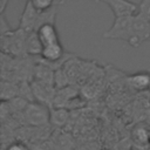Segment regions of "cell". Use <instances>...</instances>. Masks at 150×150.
Instances as JSON below:
<instances>
[{
    "label": "cell",
    "instance_id": "obj_4",
    "mask_svg": "<svg viewBox=\"0 0 150 150\" xmlns=\"http://www.w3.org/2000/svg\"><path fill=\"white\" fill-rule=\"evenodd\" d=\"M104 4L111 9L115 18L134 16L138 13V5L129 0H105Z\"/></svg>",
    "mask_w": 150,
    "mask_h": 150
},
{
    "label": "cell",
    "instance_id": "obj_6",
    "mask_svg": "<svg viewBox=\"0 0 150 150\" xmlns=\"http://www.w3.org/2000/svg\"><path fill=\"white\" fill-rule=\"evenodd\" d=\"M36 34H38L39 40L41 41V43H42L43 47L45 46H48V45H53V43L60 42L57 29H56L55 25H53V23L42 25L36 30Z\"/></svg>",
    "mask_w": 150,
    "mask_h": 150
},
{
    "label": "cell",
    "instance_id": "obj_9",
    "mask_svg": "<svg viewBox=\"0 0 150 150\" xmlns=\"http://www.w3.org/2000/svg\"><path fill=\"white\" fill-rule=\"evenodd\" d=\"M42 48H43V46H42L41 41L39 40L36 32L28 33L27 38H26V55L30 56V57L40 56Z\"/></svg>",
    "mask_w": 150,
    "mask_h": 150
},
{
    "label": "cell",
    "instance_id": "obj_7",
    "mask_svg": "<svg viewBox=\"0 0 150 150\" xmlns=\"http://www.w3.org/2000/svg\"><path fill=\"white\" fill-rule=\"evenodd\" d=\"M131 141L135 146L146 149L150 145V131L144 124H137L131 131Z\"/></svg>",
    "mask_w": 150,
    "mask_h": 150
},
{
    "label": "cell",
    "instance_id": "obj_1",
    "mask_svg": "<svg viewBox=\"0 0 150 150\" xmlns=\"http://www.w3.org/2000/svg\"><path fill=\"white\" fill-rule=\"evenodd\" d=\"M23 120L27 125L43 127L50 123V108L40 102H29L23 111Z\"/></svg>",
    "mask_w": 150,
    "mask_h": 150
},
{
    "label": "cell",
    "instance_id": "obj_13",
    "mask_svg": "<svg viewBox=\"0 0 150 150\" xmlns=\"http://www.w3.org/2000/svg\"><path fill=\"white\" fill-rule=\"evenodd\" d=\"M2 150H32V146L20 139H13L7 144L2 145Z\"/></svg>",
    "mask_w": 150,
    "mask_h": 150
},
{
    "label": "cell",
    "instance_id": "obj_17",
    "mask_svg": "<svg viewBox=\"0 0 150 150\" xmlns=\"http://www.w3.org/2000/svg\"><path fill=\"white\" fill-rule=\"evenodd\" d=\"M8 2H9V0H0V13L1 14H5V11H6Z\"/></svg>",
    "mask_w": 150,
    "mask_h": 150
},
{
    "label": "cell",
    "instance_id": "obj_18",
    "mask_svg": "<svg viewBox=\"0 0 150 150\" xmlns=\"http://www.w3.org/2000/svg\"><path fill=\"white\" fill-rule=\"evenodd\" d=\"M94 1H95V2H104L105 0H94Z\"/></svg>",
    "mask_w": 150,
    "mask_h": 150
},
{
    "label": "cell",
    "instance_id": "obj_8",
    "mask_svg": "<svg viewBox=\"0 0 150 150\" xmlns=\"http://www.w3.org/2000/svg\"><path fill=\"white\" fill-rule=\"evenodd\" d=\"M128 84L135 91H144L148 90L150 84V73L148 71H137L128 76Z\"/></svg>",
    "mask_w": 150,
    "mask_h": 150
},
{
    "label": "cell",
    "instance_id": "obj_15",
    "mask_svg": "<svg viewBox=\"0 0 150 150\" xmlns=\"http://www.w3.org/2000/svg\"><path fill=\"white\" fill-rule=\"evenodd\" d=\"M138 14L150 20V0H141L138 4Z\"/></svg>",
    "mask_w": 150,
    "mask_h": 150
},
{
    "label": "cell",
    "instance_id": "obj_12",
    "mask_svg": "<svg viewBox=\"0 0 150 150\" xmlns=\"http://www.w3.org/2000/svg\"><path fill=\"white\" fill-rule=\"evenodd\" d=\"M56 8L53 7L48 11H45V12H40L39 13V18H38V22H36V27H35V32L42 26V25H46V23H53L55 25V19H56Z\"/></svg>",
    "mask_w": 150,
    "mask_h": 150
},
{
    "label": "cell",
    "instance_id": "obj_20",
    "mask_svg": "<svg viewBox=\"0 0 150 150\" xmlns=\"http://www.w3.org/2000/svg\"><path fill=\"white\" fill-rule=\"evenodd\" d=\"M32 150H36V149H35V148H34V146H32Z\"/></svg>",
    "mask_w": 150,
    "mask_h": 150
},
{
    "label": "cell",
    "instance_id": "obj_14",
    "mask_svg": "<svg viewBox=\"0 0 150 150\" xmlns=\"http://www.w3.org/2000/svg\"><path fill=\"white\" fill-rule=\"evenodd\" d=\"M34 8L39 12H45L48 11L53 7H55V1L54 0H29Z\"/></svg>",
    "mask_w": 150,
    "mask_h": 150
},
{
    "label": "cell",
    "instance_id": "obj_2",
    "mask_svg": "<svg viewBox=\"0 0 150 150\" xmlns=\"http://www.w3.org/2000/svg\"><path fill=\"white\" fill-rule=\"evenodd\" d=\"M132 20L134 16L115 18L111 27L103 33V38L109 40L125 41L129 43L132 35Z\"/></svg>",
    "mask_w": 150,
    "mask_h": 150
},
{
    "label": "cell",
    "instance_id": "obj_10",
    "mask_svg": "<svg viewBox=\"0 0 150 150\" xmlns=\"http://www.w3.org/2000/svg\"><path fill=\"white\" fill-rule=\"evenodd\" d=\"M69 120V110L66 108L50 109V124L56 128L63 127Z\"/></svg>",
    "mask_w": 150,
    "mask_h": 150
},
{
    "label": "cell",
    "instance_id": "obj_5",
    "mask_svg": "<svg viewBox=\"0 0 150 150\" xmlns=\"http://www.w3.org/2000/svg\"><path fill=\"white\" fill-rule=\"evenodd\" d=\"M39 13L40 12L34 8V6L32 5V2L29 0H27L26 1V5H25V8L22 11V14L20 16L19 28H21L26 33L35 32V27H36Z\"/></svg>",
    "mask_w": 150,
    "mask_h": 150
},
{
    "label": "cell",
    "instance_id": "obj_11",
    "mask_svg": "<svg viewBox=\"0 0 150 150\" xmlns=\"http://www.w3.org/2000/svg\"><path fill=\"white\" fill-rule=\"evenodd\" d=\"M19 91V83L2 80L1 82V100L2 101H9L18 96Z\"/></svg>",
    "mask_w": 150,
    "mask_h": 150
},
{
    "label": "cell",
    "instance_id": "obj_16",
    "mask_svg": "<svg viewBox=\"0 0 150 150\" xmlns=\"http://www.w3.org/2000/svg\"><path fill=\"white\" fill-rule=\"evenodd\" d=\"M12 30H13V28L7 22L6 18H5V14H1L0 15V32H1V35H5V34H7Z\"/></svg>",
    "mask_w": 150,
    "mask_h": 150
},
{
    "label": "cell",
    "instance_id": "obj_3",
    "mask_svg": "<svg viewBox=\"0 0 150 150\" xmlns=\"http://www.w3.org/2000/svg\"><path fill=\"white\" fill-rule=\"evenodd\" d=\"M150 40V20L141 14L134 15L132 20V35L129 41L131 47L137 48L141 43Z\"/></svg>",
    "mask_w": 150,
    "mask_h": 150
},
{
    "label": "cell",
    "instance_id": "obj_19",
    "mask_svg": "<svg viewBox=\"0 0 150 150\" xmlns=\"http://www.w3.org/2000/svg\"><path fill=\"white\" fill-rule=\"evenodd\" d=\"M148 91L150 93V84H149V88H148Z\"/></svg>",
    "mask_w": 150,
    "mask_h": 150
}]
</instances>
